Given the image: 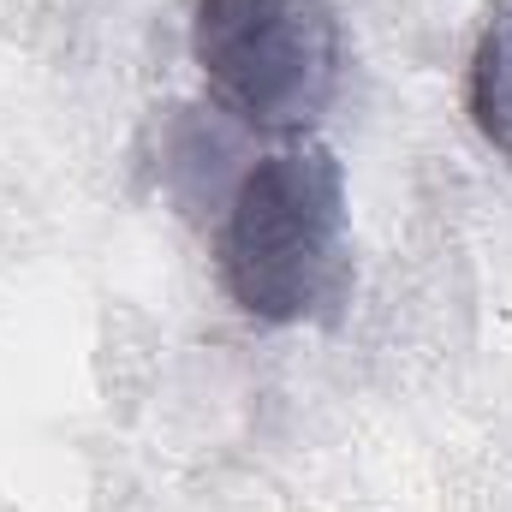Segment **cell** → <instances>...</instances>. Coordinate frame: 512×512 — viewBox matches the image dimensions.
<instances>
[{
  "mask_svg": "<svg viewBox=\"0 0 512 512\" xmlns=\"http://www.w3.org/2000/svg\"><path fill=\"white\" fill-rule=\"evenodd\" d=\"M215 274L262 328L328 322L352 286L346 167L328 143L292 137L251 161L215 233Z\"/></svg>",
  "mask_w": 512,
  "mask_h": 512,
  "instance_id": "cell-1",
  "label": "cell"
},
{
  "mask_svg": "<svg viewBox=\"0 0 512 512\" xmlns=\"http://www.w3.org/2000/svg\"><path fill=\"white\" fill-rule=\"evenodd\" d=\"M191 60L239 126L304 137L340 90L346 42L328 0H191Z\"/></svg>",
  "mask_w": 512,
  "mask_h": 512,
  "instance_id": "cell-2",
  "label": "cell"
},
{
  "mask_svg": "<svg viewBox=\"0 0 512 512\" xmlns=\"http://www.w3.org/2000/svg\"><path fill=\"white\" fill-rule=\"evenodd\" d=\"M465 114L477 137L512 167V0H489L471 60H465Z\"/></svg>",
  "mask_w": 512,
  "mask_h": 512,
  "instance_id": "cell-3",
  "label": "cell"
}]
</instances>
